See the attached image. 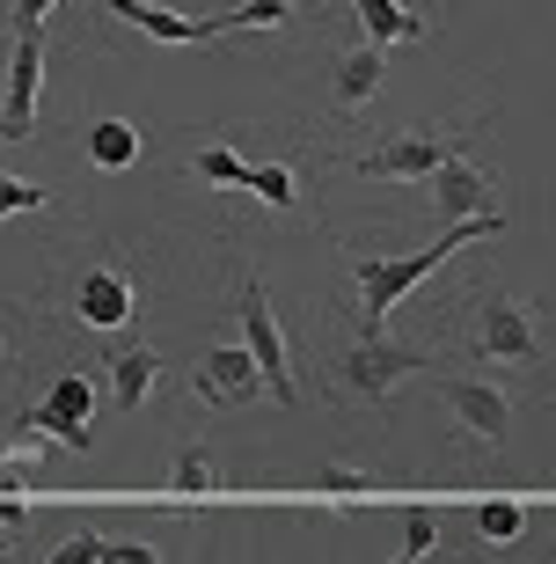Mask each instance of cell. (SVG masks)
<instances>
[{"instance_id":"20","label":"cell","mask_w":556,"mask_h":564,"mask_svg":"<svg viewBox=\"0 0 556 564\" xmlns=\"http://www.w3.org/2000/svg\"><path fill=\"white\" fill-rule=\"evenodd\" d=\"M315 491H323L330 506H359L367 491H381V484H373V469H345V462H323V469H315Z\"/></svg>"},{"instance_id":"4","label":"cell","mask_w":556,"mask_h":564,"mask_svg":"<svg viewBox=\"0 0 556 564\" xmlns=\"http://www.w3.org/2000/svg\"><path fill=\"white\" fill-rule=\"evenodd\" d=\"M242 345H249V359H257V375H264V397L293 411V403H301V389H293V352H286V330H279V315H271V301H264V279L242 286Z\"/></svg>"},{"instance_id":"28","label":"cell","mask_w":556,"mask_h":564,"mask_svg":"<svg viewBox=\"0 0 556 564\" xmlns=\"http://www.w3.org/2000/svg\"><path fill=\"white\" fill-rule=\"evenodd\" d=\"M0 352H8V345H0Z\"/></svg>"},{"instance_id":"5","label":"cell","mask_w":556,"mask_h":564,"mask_svg":"<svg viewBox=\"0 0 556 564\" xmlns=\"http://www.w3.org/2000/svg\"><path fill=\"white\" fill-rule=\"evenodd\" d=\"M447 154H461V140H447V132H395V140H381L373 154H359V176H373V184H425Z\"/></svg>"},{"instance_id":"12","label":"cell","mask_w":556,"mask_h":564,"mask_svg":"<svg viewBox=\"0 0 556 564\" xmlns=\"http://www.w3.org/2000/svg\"><path fill=\"white\" fill-rule=\"evenodd\" d=\"M110 15L132 22V30H140V37H154V44H212V37H227L220 15L190 22V15H176V8H154V0H110Z\"/></svg>"},{"instance_id":"23","label":"cell","mask_w":556,"mask_h":564,"mask_svg":"<svg viewBox=\"0 0 556 564\" xmlns=\"http://www.w3.org/2000/svg\"><path fill=\"white\" fill-rule=\"evenodd\" d=\"M249 191H257V198H264L271 213H286V206H293V169H286V162H264Z\"/></svg>"},{"instance_id":"7","label":"cell","mask_w":556,"mask_h":564,"mask_svg":"<svg viewBox=\"0 0 556 564\" xmlns=\"http://www.w3.org/2000/svg\"><path fill=\"white\" fill-rule=\"evenodd\" d=\"M37 88H44V37L37 30H15L8 96H0V140H30V132H37Z\"/></svg>"},{"instance_id":"6","label":"cell","mask_w":556,"mask_h":564,"mask_svg":"<svg viewBox=\"0 0 556 564\" xmlns=\"http://www.w3.org/2000/svg\"><path fill=\"white\" fill-rule=\"evenodd\" d=\"M257 389H264V375H257L249 345H212V352H198L190 397L206 403V411H242V403H257Z\"/></svg>"},{"instance_id":"16","label":"cell","mask_w":556,"mask_h":564,"mask_svg":"<svg viewBox=\"0 0 556 564\" xmlns=\"http://www.w3.org/2000/svg\"><path fill=\"white\" fill-rule=\"evenodd\" d=\"M212 491H220V462H212L206 447H184L176 469H168V499L176 506H206Z\"/></svg>"},{"instance_id":"19","label":"cell","mask_w":556,"mask_h":564,"mask_svg":"<svg viewBox=\"0 0 556 564\" xmlns=\"http://www.w3.org/2000/svg\"><path fill=\"white\" fill-rule=\"evenodd\" d=\"M476 535H483V543H520V535H527V506L520 499H483L476 506Z\"/></svg>"},{"instance_id":"15","label":"cell","mask_w":556,"mask_h":564,"mask_svg":"<svg viewBox=\"0 0 556 564\" xmlns=\"http://www.w3.org/2000/svg\"><path fill=\"white\" fill-rule=\"evenodd\" d=\"M154 375H162V359L146 352V345H124V352L110 359V397H118V411H140Z\"/></svg>"},{"instance_id":"27","label":"cell","mask_w":556,"mask_h":564,"mask_svg":"<svg viewBox=\"0 0 556 564\" xmlns=\"http://www.w3.org/2000/svg\"><path fill=\"white\" fill-rule=\"evenodd\" d=\"M103 557L110 564H154L162 550H146V543H103Z\"/></svg>"},{"instance_id":"22","label":"cell","mask_w":556,"mask_h":564,"mask_svg":"<svg viewBox=\"0 0 556 564\" xmlns=\"http://www.w3.org/2000/svg\"><path fill=\"white\" fill-rule=\"evenodd\" d=\"M293 15V0H242L235 15H220L227 30H279V22Z\"/></svg>"},{"instance_id":"24","label":"cell","mask_w":556,"mask_h":564,"mask_svg":"<svg viewBox=\"0 0 556 564\" xmlns=\"http://www.w3.org/2000/svg\"><path fill=\"white\" fill-rule=\"evenodd\" d=\"M44 206V184H22V176H0V220H15V213H37Z\"/></svg>"},{"instance_id":"10","label":"cell","mask_w":556,"mask_h":564,"mask_svg":"<svg viewBox=\"0 0 556 564\" xmlns=\"http://www.w3.org/2000/svg\"><path fill=\"white\" fill-rule=\"evenodd\" d=\"M74 308H81L88 330H124L132 308H140V293H132V279H124L118 264H88L81 286H74Z\"/></svg>"},{"instance_id":"25","label":"cell","mask_w":556,"mask_h":564,"mask_svg":"<svg viewBox=\"0 0 556 564\" xmlns=\"http://www.w3.org/2000/svg\"><path fill=\"white\" fill-rule=\"evenodd\" d=\"M88 557H103V535H74V543L52 550V564H88Z\"/></svg>"},{"instance_id":"17","label":"cell","mask_w":556,"mask_h":564,"mask_svg":"<svg viewBox=\"0 0 556 564\" xmlns=\"http://www.w3.org/2000/svg\"><path fill=\"white\" fill-rule=\"evenodd\" d=\"M88 162L96 169H132L140 162V132L124 126V118H96V132H88Z\"/></svg>"},{"instance_id":"11","label":"cell","mask_w":556,"mask_h":564,"mask_svg":"<svg viewBox=\"0 0 556 564\" xmlns=\"http://www.w3.org/2000/svg\"><path fill=\"white\" fill-rule=\"evenodd\" d=\"M30 419L59 440V447H88V419H96V389H88V375H59Z\"/></svg>"},{"instance_id":"18","label":"cell","mask_w":556,"mask_h":564,"mask_svg":"<svg viewBox=\"0 0 556 564\" xmlns=\"http://www.w3.org/2000/svg\"><path fill=\"white\" fill-rule=\"evenodd\" d=\"M198 184H212V191H249V184H257V162H242L235 147H206V154H198Z\"/></svg>"},{"instance_id":"3","label":"cell","mask_w":556,"mask_h":564,"mask_svg":"<svg viewBox=\"0 0 556 564\" xmlns=\"http://www.w3.org/2000/svg\"><path fill=\"white\" fill-rule=\"evenodd\" d=\"M476 359L542 367V330H535V308L520 293H483V308H476Z\"/></svg>"},{"instance_id":"1","label":"cell","mask_w":556,"mask_h":564,"mask_svg":"<svg viewBox=\"0 0 556 564\" xmlns=\"http://www.w3.org/2000/svg\"><path fill=\"white\" fill-rule=\"evenodd\" d=\"M491 235H505V213H491V220H447V235H439L433 250H417V257H351L359 323H389V308L417 286V279H433L461 242H491Z\"/></svg>"},{"instance_id":"2","label":"cell","mask_w":556,"mask_h":564,"mask_svg":"<svg viewBox=\"0 0 556 564\" xmlns=\"http://www.w3.org/2000/svg\"><path fill=\"white\" fill-rule=\"evenodd\" d=\"M337 375H345L351 397H389L403 375H425V352H417V345H395L381 323H359L351 352L337 359Z\"/></svg>"},{"instance_id":"8","label":"cell","mask_w":556,"mask_h":564,"mask_svg":"<svg viewBox=\"0 0 556 564\" xmlns=\"http://www.w3.org/2000/svg\"><path fill=\"white\" fill-rule=\"evenodd\" d=\"M433 389H439V403L454 411V425H461L469 440H483V447H498V440L513 433V403L498 397L491 381H469V375H439Z\"/></svg>"},{"instance_id":"14","label":"cell","mask_w":556,"mask_h":564,"mask_svg":"<svg viewBox=\"0 0 556 564\" xmlns=\"http://www.w3.org/2000/svg\"><path fill=\"white\" fill-rule=\"evenodd\" d=\"M359 8V22H367L373 44H417L433 22H425V8H403V0H351Z\"/></svg>"},{"instance_id":"13","label":"cell","mask_w":556,"mask_h":564,"mask_svg":"<svg viewBox=\"0 0 556 564\" xmlns=\"http://www.w3.org/2000/svg\"><path fill=\"white\" fill-rule=\"evenodd\" d=\"M389 82V44H351L345 59H337V88H330V110H367Z\"/></svg>"},{"instance_id":"26","label":"cell","mask_w":556,"mask_h":564,"mask_svg":"<svg viewBox=\"0 0 556 564\" xmlns=\"http://www.w3.org/2000/svg\"><path fill=\"white\" fill-rule=\"evenodd\" d=\"M52 8H59V0H15V30H44Z\"/></svg>"},{"instance_id":"9","label":"cell","mask_w":556,"mask_h":564,"mask_svg":"<svg viewBox=\"0 0 556 564\" xmlns=\"http://www.w3.org/2000/svg\"><path fill=\"white\" fill-rule=\"evenodd\" d=\"M425 191H433L439 220H491L498 213V184L476 162H461V154H447V162L425 176Z\"/></svg>"},{"instance_id":"21","label":"cell","mask_w":556,"mask_h":564,"mask_svg":"<svg viewBox=\"0 0 556 564\" xmlns=\"http://www.w3.org/2000/svg\"><path fill=\"white\" fill-rule=\"evenodd\" d=\"M433 550H439V521H433V513H425V506H411V513H403V550H395V557H433Z\"/></svg>"}]
</instances>
